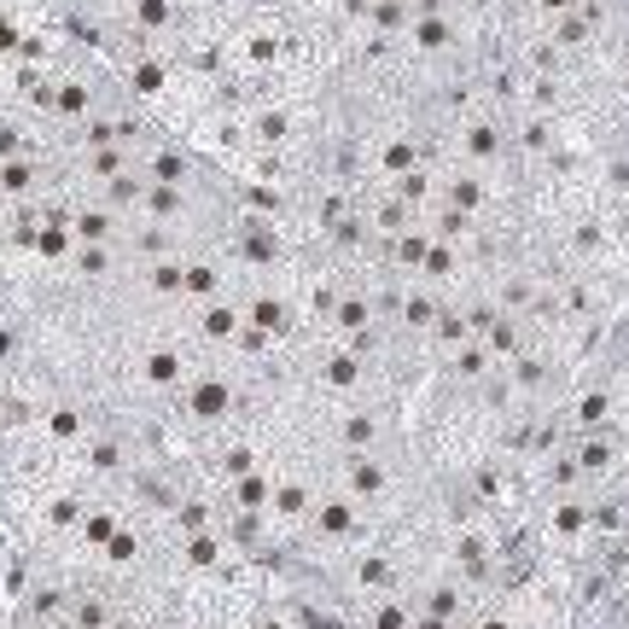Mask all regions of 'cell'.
I'll return each mask as SVG.
<instances>
[{
	"label": "cell",
	"mask_w": 629,
	"mask_h": 629,
	"mask_svg": "<svg viewBox=\"0 0 629 629\" xmlns=\"http://www.w3.org/2000/svg\"><path fill=\"white\" fill-rule=\"evenodd\" d=\"M18 42H24V12H7V7H0V65L18 53Z\"/></svg>",
	"instance_id": "1"
}]
</instances>
